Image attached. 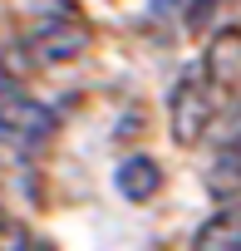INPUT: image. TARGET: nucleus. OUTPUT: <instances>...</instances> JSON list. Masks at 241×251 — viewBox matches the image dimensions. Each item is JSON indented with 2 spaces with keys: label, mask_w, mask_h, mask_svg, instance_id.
Wrapping results in <instances>:
<instances>
[{
  "label": "nucleus",
  "mask_w": 241,
  "mask_h": 251,
  "mask_svg": "<svg viewBox=\"0 0 241 251\" xmlns=\"http://www.w3.org/2000/svg\"><path fill=\"white\" fill-rule=\"evenodd\" d=\"M54 128H59V113H54L49 103H40L35 94H25V89L10 84V79L0 84V133H5V138L40 148V143L54 138Z\"/></svg>",
  "instance_id": "1"
},
{
  "label": "nucleus",
  "mask_w": 241,
  "mask_h": 251,
  "mask_svg": "<svg viewBox=\"0 0 241 251\" xmlns=\"http://www.w3.org/2000/svg\"><path fill=\"white\" fill-rule=\"evenodd\" d=\"M168 113H172V138H177L182 148H192V143L207 138V128H212V84H207L202 69H187V74L177 79Z\"/></svg>",
  "instance_id": "2"
},
{
  "label": "nucleus",
  "mask_w": 241,
  "mask_h": 251,
  "mask_svg": "<svg viewBox=\"0 0 241 251\" xmlns=\"http://www.w3.org/2000/svg\"><path fill=\"white\" fill-rule=\"evenodd\" d=\"M25 50L40 64H69V59H79L89 50V25L74 20V15H49L25 35Z\"/></svg>",
  "instance_id": "3"
},
{
  "label": "nucleus",
  "mask_w": 241,
  "mask_h": 251,
  "mask_svg": "<svg viewBox=\"0 0 241 251\" xmlns=\"http://www.w3.org/2000/svg\"><path fill=\"white\" fill-rule=\"evenodd\" d=\"M202 74L212 89H236L241 84V30H217L202 59Z\"/></svg>",
  "instance_id": "4"
},
{
  "label": "nucleus",
  "mask_w": 241,
  "mask_h": 251,
  "mask_svg": "<svg viewBox=\"0 0 241 251\" xmlns=\"http://www.w3.org/2000/svg\"><path fill=\"white\" fill-rule=\"evenodd\" d=\"M192 251H241V202L221 207L217 217H207L192 236Z\"/></svg>",
  "instance_id": "5"
},
{
  "label": "nucleus",
  "mask_w": 241,
  "mask_h": 251,
  "mask_svg": "<svg viewBox=\"0 0 241 251\" xmlns=\"http://www.w3.org/2000/svg\"><path fill=\"white\" fill-rule=\"evenodd\" d=\"M207 192L212 197H241V128L221 143V153L207 168Z\"/></svg>",
  "instance_id": "6"
},
{
  "label": "nucleus",
  "mask_w": 241,
  "mask_h": 251,
  "mask_svg": "<svg viewBox=\"0 0 241 251\" xmlns=\"http://www.w3.org/2000/svg\"><path fill=\"white\" fill-rule=\"evenodd\" d=\"M163 187V168L153 158H123V168H118V192H123L128 202H153Z\"/></svg>",
  "instance_id": "7"
},
{
  "label": "nucleus",
  "mask_w": 241,
  "mask_h": 251,
  "mask_svg": "<svg viewBox=\"0 0 241 251\" xmlns=\"http://www.w3.org/2000/svg\"><path fill=\"white\" fill-rule=\"evenodd\" d=\"M35 241H30V231H25V222H15V217H0V251H30Z\"/></svg>",
  "instance_id": "8"
},
{
  "label": "nucleus",
  "mask_w": 241,
  "mask_h": 251,
  "mask_svg": "<svg viewBox=\"0 0 241 251\" xmlns=\"http://www.w3.org/2000/svg\"><path fill=\"white\" fill-rule=\"evenodd\" d=\"M212 10H217V0H192V5H187V25L202 30V25L212 20Z\"/></svg>",
  "instance_id": "9"
},
{
  "label": "nucleus",
  "mask_w": 241,
  "mask_h": 251,
  "mask_svg": "<svg viewBox=\"0 0 241 251\" xmlns=\"http://www.w3.org/2000/svg\"><path fill=\"white\" fill-rule=\"evenodd\" d=\"M153 15H158V20H168V15H177V0H153Z\"/></svg>",
  "instance_id": "10"
},
{
  "label": "nucleus",
  "mask_w": 241,
  "mask_h": 251,
  "mask_svg": "<svg viewBox=\"0 0 241 251\" xmlns=\"http://www.w3.org/2000/svg\"><path fill=\"white\" fill-rule=\"evenodd\" d=\"M0 84H5V54H0Z\"/></svg>",
  "instance_id": "11"
},
{
  "label": "nucleus",
  "mask_w": 241,
  "mask_h": 251,
  "mask_svg": "<svg viewBox=\"0 0 241 251\" xmlns=\"http://www.w3.org/2000/svg\"><path fill=\"white\" fill-rule=\"evenodd\" d=\"M30 251H54V246H49V241H45V246H30Z\"/></svg>",
  "instance_id": "12"
}]
</instances>
